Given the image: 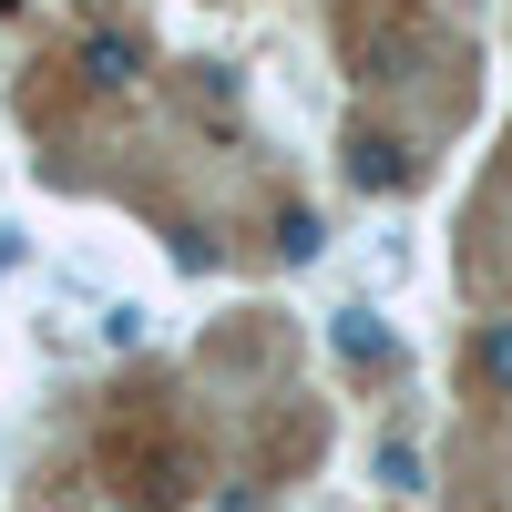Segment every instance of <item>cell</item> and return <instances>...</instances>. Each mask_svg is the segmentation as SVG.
Masks as SVG:
<instances>
[{
	"label": "cell",
	"mask_w": 512,
	"mask_h": 512,
	"mask_svg": "<svg viewBox=\"0 0 512 512\" xmlns=\"http://www.w3.org/2000/svg\"><path fill=\"white\" fill-rule=\"evenodd\" d=\"M338 175H349L359 195H400L420 164H410V144H400V134H379V123H349V144H338Z\"/></svg>",
	"instance_id": "obj_1"
},
{
	"label": "cell",
	"mask_w": 512,
	"mask_h": 512,
	"mask_svg": "<svg viewBox=\"0 0 512 512\" xmlns=\"http://www.w3.org/2000/svg\"><path fill=\"white\" fill-rule=\"evenodd\" d=\"M410 62H420V21H410V11L359 21V72H369V82H410Z\"/></svg>",
	"instance_id": "obj_2"
},
{
	"label": "cell",
	"mask_w": 512,
	"mask_h": 512,
	"mask_svg": "<svg viewBox=\"0 0 512 512\" xmlns=\"http://www.w3.org/2000/svg\"><path fill=\"white\" fill-rule=\"evenodd\" d=\"M134 31H82V82H103V93H113V82H134Z\"/></svg>",
	"instance_id": "obj_3"
},
{
	"label": "cell",
	"mask_w": 512,
	"mask_h": 512,
	"mask_svg": "<svg viewBox=\"0 0 512 512\" xmlns=\"http://www.w3.org/2000/svg\"><path fill=\"white\" fill-rule=\"evenodd\" d=\"M338 359H359V369H379V359H390V328H379V308H338Z\"/></svg>",
	"instance_id": "obj_4"
},
{
	"label": "cell",
	"mask_w": 512,
	"mask_h": 512,
	"mask_svg": "<svg viewBox=\"0 0 512 512\" xmlns=\"http://www.w3.org/2000/svg\"><path fill=\"white\" fill-rule=\"evenodd\" d=\"M318 246H328V226L308 216V205H287V216H277V256H287V267H308Z\"/></svg>",
	"instance_id": "obj_5"
},
{
	"label": "cell",
	"mask_w": 512,
	"mask_h": 512,
	"mask_svg": "<svg viewBox=\"0 0 512 512\" xmlns=\"http://www.w3.org/2000/svg\"><path fill=\"white\" fill-rule=\"evenodd\" d=\"M482 379H492V390H512V318L482 328Z\"/></svg>",
	"instance_id": "obj_6"
},
{
	"label": "cell",
	"mask_w": 512,
	"mask_h": 512,
	"mask_svg": "<svg viewBox=\"0 0 512 512\" xmlns=\"http://www.w3.org/2000/svg\"><path fill=\"white\" fill-rule=\"evenodd\" d=\"M134 338H144V308H134V297H123V308H103V349H134Z\"/></svg>",
	"instance_id": "obj_7"
}]
</instances>
